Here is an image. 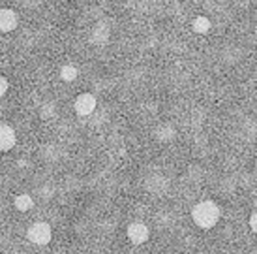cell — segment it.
Returning a JSON list of instances; mask_svg holds the SVG:
<instances>
[{"mask_svg": "<svg viewBox=\"0 0 257 254\" xmlns=\"http://www.w3.org/2000/svg\"><path fill=\"white\" fill-rule=\"evenodd\" d=\"M250 228L254 233H257V211H254L252 215H250Z\"/></svg>", "mask_w": 257, "mask_h": 254, "instance_id": "cell-15", "label": "cell"}, {"mask_svg": "<svg viewBox=\"0 0 257 254\" xmlns=\"http://www.w3.org/2000/svg\"><path fill=\"white\" fill-rule=\"evenodd\" d=\"M220 217H221L220 207H218V204H214V202H210V200L199 202V204L194 206V209H192V218H194V222H196L199 228H203V230L214 228V226L218 224Z\"/></svg>", "mask_w": 257, "mask_h": 254, "instance_id": "cell-1", "label": "cell"}, {"mask_svg": "<svg viewBox=\"0 0 257 254\" xmlns=\"http://www.w3.org/2000/svg\"><path fill=\"white\" fill-rule=\"evenodd\" d=\"M94 44H105L109 40V28L105 24H96L94 30H92V38H90Z\"/></svg>", "mask_w": 257, "mask_h": 254, "instance_id": "cell-10", "label": "cell"}, {"mask_svg": "<svg viewBox=\"0 0 257 254\" xmlns=\"http://www.w3.org/2000/svg\"><path fill=\"white\" fill-rule=\"evenodd\" d=\"M6 91H8V79L4 75H0V98L6 94Z\"/></svg>", "mask_w": 257, "mask_h": 254, "instance_id": "cell-14", "label": "cell"}, {"mask_svg": "<svg viewBox=\"0 0 257 254\" xmlns=\"http://www.w3.org/2000/svg\"><path fill=\"white\" fill-rule=\"evenodd\" d=\"M17 143V134L10 124H0V151H10Z\"/></svg>", "mask_w": 257, "mask_h": 254, "instance_id": "cell-5", "label": "cell"}, {"mask_svg": "<svg viewBox=\"0 0 257 254\" xmlns=\"http://www.w3.org/2000/svg\"><path fill=\"white\" fill-rule=\"evenodd\" d=\"M77 75H79V70H77V66H74V64H64L60 68V77L62 81H66V83L75 81Z\"/></svg>", "mask_w": 257, "mask_h": 254, "instance_id": "cell-11", "label": "cell"}, {"mask_svg": "<svg viewBox=\"0 0 257 254\" xmlns=\"http://www.w3.org/2000/svg\"><path fill=\"white\" fill-rule=\"evenodd\" d=\"M15 209L17 211H21V213H26V211H30L32 207H34V200H32V196H28V194H19L17 198H15Z\"/></svg>", "mask_w": 257, "mask_h": 254, "instance_id": "cell-9", "label": "cell"}, {"mask_svg": "<svg viewBox=\"0 0 257 254\" xmlns=\"http://www.w3.org/2000/svg\"><path fill=\"white\" fill-rule=\"evenodd\" d=\"M17 28V13L13 10H0V30L2 32H12Z\"/></svg>", "mask_w": 257, "mask_h": 254, "instance_id": "cell-6", "label": "cell"}, {"mask_svg": "<svg viewBox=\"0 0 257 254\" xmlns=\"http://www.w3.org/2000/svg\"><path fill=\"white\" fill-rule=\"evenodd\" d=\"M192 28H194V32H197V34H207V32H210V28H212V23H210V19L205 17V15H197L196 19H194V23H192Z\"/></svg>", "mask_w": 257, "mask_h": 254, "instance_id": "cell-8", "label": "cell"}, {"mask_svg": "<svg viewBox=\"0 0 257 254\" xmlns=\"http://www.w3.org/2000/svg\"><path fill=\"white\" fill-rule=\"evenodd\" d=\"M41 153H43V157H47V155H49L47 160H57V158H59V151H57V147L55 145L43 147V151H41Z\"/></svg>", "mask_w": 257, "mask_h": 254, "instance_id": "cell-13", "label": "cell"}, {"mask_svg": "<svg viewBox=\"0 0 257 254\" xmlns=\"http://www.w3.org/2000/svg\"><path fill=\"white\" fill-rule=\"evenodd\" d=\"M175 138H177V130L169 124H163L156 130V139L159 143H171Z\"/></svg>", "mask_w": 257, "mask_h": 254, "instance_id": "cell-7", "label": "cell"}, {"mask_svg": "<svg viewBox=\"0 0 257 254\" xmlns=\"http://www.w3.org/2000/svg\"><path fill=\"white\" fill-rule=\"evenodd\" d=\"M74 108L79 117H88L96 111V96L92 92H83V94L75 98Z\"/></svg>", "mask_w": 257, "mask_h": 254, "instance_id": "cell-3", "label": "cell"}, {"mask_svg": "<svg viewBox=\"0 0 257 254\" xmlns=\"http://www.w3.org/2000/svg\"><path fill=\"white\" fill-rule=\"evenodd\" d=\"M256 21H257V12H256Z\"/></svg>", "mask_w": 257, "mask_h": 254, "instance_id": "cell-16", "label": "cell"}, {"mask_svg": "<svg viewBox=\"0 0 257 254\" xmlns=\"http://www.w3.org/2000/svg\"><path fill=\"white\" fill-rule=\"evenodd\" d=\"M26 237L36 245H47L53 237V230L47 222H34L28 230H26Z\"/></svg>", "mask_w": 257, "mask_h": 254, "instance_id": "cell-2", "label": "cell"}, {"mask_svg": "<svg viewBox=\"0 0 257 254\" xmlns=\"http://www.w3.org/2000/svg\"><path fill=\"white\" fill-rule=\"evenodd\" d=\"M55 115H57V108H55L53 102H47V104H43V106L40 108V117H41V119H53Z\"/></svg>", "mask_w": 257, "mask_h": 254, "instance_id": "cell-12", "label": "cell"}, {"mask_svg": "<svg viewBox=\"0 0 257 254\" xmlns=\"http://www.w3.org/2000/svg\"><path fill=\"white\" fill-rule=\"evenodd\" d=\"M126 233H128V239L134 243V245H143L150 237V230H148L147 224H143V222H132L128 226Z\"/></svg>", "mask_w": 257, "mask_h": 254, "instance_id": "cell-4", "label": "cell"}]
</instances>
